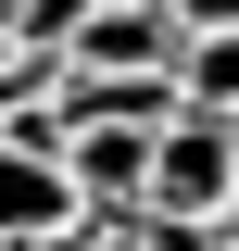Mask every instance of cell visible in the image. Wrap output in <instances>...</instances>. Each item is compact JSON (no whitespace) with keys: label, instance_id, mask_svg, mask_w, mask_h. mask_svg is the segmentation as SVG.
<instances>
[{"label":"cell","instance_id":"3957f363","mask_svg":"<svg viewBox=\"0 0 239 251\" xmlns=\"http://www.w3.org/2000/svg\"><path fill=\"white\" fill-rule=\"evenodd\" d=\"M76 214V188L51 176V151H26V138H0V239H26V226Z\"/></svg>","mask_w":239,"mask_h":251},{"label":"cell","instance_id":"5b68a950","mask_svg":"<svg viewBox=\"0 0 239 251\" xmlns=\"http://www.w3.org/2000/svg\"><path fill=\"white\" fill-rule=\"evenodd\" d=\"M76 13H89V0H13L0 25H13V38H38V50H63V25H76Z\"/></svg>","mask_w":239,"mask_h":251},{"label":"cell","instance_id":"52a82bcc","mask_svg":"<svg viewBox=\"0 0 239 251\" xmlns=\"http://www.w3.org/2000/svg\"><path fill=\"white\" fill-rule=\"evenodd\" d=\"M214 239H239V188H227V214H214Z\"/></svg>","mask_w":239,"mask_h":251},{"label":"cell","instance_id":"30bf717a","mask_svg":"<svg viewBox=\"0 0 239 251\" xmlns=\"http://www.w3.org/2000/svg\"><path fill=\"white\" fill-rule=\"evenodd\" d=\"M227 138H239V113H227Z\"/></svg>","mask_w":239,"mask_h":251},{"label":"cell","instance_id":"9c48e42d","mask_svg":"<svg viewBox=\"0 0 239 251\" xmlns=\"http://www.w3.org/2000/svg\"><path fill=\"white\" fill-rule=\"evenodd\" d=\"M214 251H239V239H214Z\"/></svg>","mask_w":239,"mask_h":251},{"label":"cell","instance_id":"8992f818","mask_svg":"<svg viewBox=\"0 0 239 251\" xmlns=\"http://www.w3.org/2000/svg\"><path fill=\"white\" fill-rule=\"evenodd\" d=\"M177 25H239V0H164Z\"/></svg>","mask_w":239,"mask_h":251},{"label":"cell","instance_id":"7a4b0ae2","mask_svg":"<svg viewBox=\"0 0 239 251\" xmlns=\"http://www.w3.org/2000/svg\"><path fill=\"white\" fill-rule=\"evenodd\" d=\"M164 50H177V13L164 0H89L63 25V63L76 75H164Z\"/></svg>","mask_w":239,"mask_h":251},{"label":"cell","instance_id":"6da1fadb","mask_svg":"<svg viewBox=\"0 0 239 251\" xmlns=\"http://www.w3.org/2000/svg\"><path fill=\"white\" fill-rule=\"evenodd\" d=\"M227 188H239V138H227V113H164L151 126V151H139V214H189V226H214L227 214Z\"/></svg>","mask_w":239,"mask_h":251},{"label":"cell","instance_id":"ba28073f","mask_svg":"<svg viewBox=\"0 0 239 251\" xmlns=\"http://www.w3.org/2000/svg\"><path fill=\"white\" fill-rule=\"evenodd\" d=\"M0 63H13V25H0Z\"/></svg>","mask_w":239,"mask_h":251},{"label":"cell","instance_id":"277c9868","mask_svg":"<svg viewBox=\"0 0 239 251\" xmlns=\"http://www.w3.org/2000/svg\"><path fill=\"white\" fill-rule=\"evenodd\" d=\"M114 226H126V214H89V201H76V214L26 226V239H0V251H114Z\"/></svg>","mask_w":239,"mask_h":251}]
</instances>
